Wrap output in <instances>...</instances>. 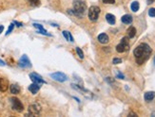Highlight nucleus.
<instances>
[{
	"instance_id": "f257e3e1",
	"label": "nucleus",
	"mask_w": 155,
	"mask_h": 117,
	"mask_svg": "<svg viewBox=\"0 0 155 117\" xmlns=\"http://www.w3.org/2000/svg\"><path fill=\"white\" fill-rule=\"evenodd\" d=\"M151 48L147 44H140L133 51V55L135 57V60L136 63L138 65H142L143 63H145L146 61L150 59V55H151Z\"/></svg>"
},
{
	"instance_id": "f03ea898",
	"label": "nucleus",
	"mask_w": 155,
	"mask_h": 117,
	"mask_svg": "<svg viewBox=\"0 0 155 117\" xmlns=\"http://www.w3.org/2000/svg\"><path fill=\"white\" fill-rule=\"evenodd\" d=\"M72 7H73L72 10L68 11L70 14H73L79 18L83 17L85 15L86 11H87V6L84 1H82V0H74Z\"/></svg>"
},
{
	"instance_id": "7ed1b4c3",
	"label": "nucleus",
	"mask_w": 155,
	"mask_h": 117,
	"mask_svg": "<svg viewBox=\"0 0 155 117\" xmlns=\"http://www.w3.org/2000/svg\"><path fill=\"white\" fill-rule=\"evenodd\" d=\"M129 37H124L121 40L120 44L116 46V51L118 53H124L130 49V42H129Z\"/></svg>"
},
{
	"instance_id": "20e7f679",
	"label": "nucleus",
	"mask_w": 155,
	"mask_h": 117,
	"mask_svg": "<svg viewBox=\"0 0 155 117\" xmlns=\"http://www.w3.org/2000/svg\"><path fill=\"white\" fill-rule=\"evenodd\" d=\"M100 8L97 6H91V8L89 9V13H87V15H89V19L91 20V22H95L98 20V17H99V14H100Z\"/></svg>"
},
{
	"instance_id": "39448f33",
	"label": "nucleus",
	"mask_w": 155,
	"mask_h": 117,
	"mask_svg": "<svg viewBox=\"0 0 155 117\" xmlns=\"http://www.w3.org/2000/svg\"><path fill=\"white\" fill-rule=\"evenodd\" d=\"M10 102L12 104V109L13 111H15L17 112H22L24 111V106L22 104V102L20 101L17 97H11Z\"/></svg>"
},
{
	"instance_id": "423d86ee",
	"label": "nucleus",
	"mask_w": 155,
	"mask_h": 117,
	"mask_svg": "<svg viewBox=\"0 0 155 117\" xmlns=\"http://www.w3.org/2000/svg\"><path fill=\"white\" fill-rule=\"evenodd\" d=\"M28 111L29 112L27 113V116H36L41 112V106L38 103H33V104L30 105Z\"/></svg>"
},
{
	"instance_id": "0eeeda50",
	"label": "nucleus",
	"mask_w": 155,
	"mask_h": 117,
	"mask_svg": "<svg viewBox=\"0 0 155 117\" xmlns=\"http://www.w3.org/2000/svg\"><path fill=\"white\" fill-rule=\"evenodd\" d=\"M18 65L21 68H31V63L29 59V57L27 55H23V56L20 58L18 61Z\"/></svg>"
},
{
	"instance_id": "6e6552de",
	"label": "nucleus",
	"mask_w": 155,
	"mask_h": 117,
	"mask_svg": "<svg viewBox=\"0 0 155 117\" xmlns=\"http://www.w3.org/2000/svg\"><path fill=\"white\" fill-rule=\"evenodd\" d=\"M51 78L55 80V81H59V82H64L66 80H68V77L67 75H65L62 72H55V73H52L51 74Z\"/></svg>"
},
{
	"instance_id": "1a4fd4ad",
	"label": "nucleus",
	"mask_w": 155,
	"mask_h": 117,
	"mask_svg": "<svg viewBox=\"0 0 155 117\" xmlns=\"http://www.w3.org/2000/svg\"><path fill=\"white\" fill-rule=\"evenodd\" d=\"M30 79H31L32 82H35V83H37V84H45L46 81L42 79V77L40 75L36 74V73H31L30 74Z\"/></svg>"
},
{
	"instance_id": "9d476101",
	"label": "nucleus",
	"mask_w": 155,
	"mask_h": 117,
	"mask_svg": "<svg viewBox=\"0 0 155 117\" xmlns=\"http://www.w3.org/2000/svg\"><path fill=\"white\" fill-rule=\"evenodd\" d=\"M40 87H41V85H40V84H37V83H35V82H32V84H31L28 89L32 94H35L40 90Z\"/></svg>"
},
{
	"instance_id": "9b49d317",
	"label": "nucleus",
	"mask_w": 155,
	"mask_h": 117,
	"mask_svg": "<svg viewBox=\"0 0 155 117\" xmlns=\"http://www.w3.org/2000/svg\"><path fill=\"white\" fill-rule=\"evenodd\" d=\"M97 39H98V42L100 44H103V45L107 44V43H109V41H110L109 36H107L106 33H101V34H99Z\"/></svg>"
},
{
	"instance_id": "f8f14e48",
	"label": "nucleus",
	"mask_w": 155,
	"mask_h": 117,
	"mask_svg": "<svg viewBox=\"0 0 155 117\" xmlns=\"http://www.w3.org/2000/svg\"><path fill=\"white\" fill-rule=\"evenodd\" d=\"M9 88V83L5 79L0 78V92H5L8 90Z\"/></svg>"
},
{
	"instance_id": "ddd939ff",
	"label": "nucleus",
	"mask_w": 155,
	"mask_h": 117,
	"mask_svg": "<svg viewBox=\"0 0 155 117\" xmlns=\"http://www.w3.org/2000/svg\"><path fill=\"white\" fill-rule=\"evenodd\" d=\"M132 16L130 15V14H125L122 16V18H121V21H122V23L126 24V25H130L132 23Z\"/></svg>"
},
{
	"instance_id": "4468645a",
	"label": "nucleus",
	"mask_w": 155,
	"mask_h": 117,
	"mask_svg": "<svg viewBox=\"0 0 155 117\" xmlns=\"http://www.w3.org/2000/svg\"><path fill=\"white\" fill-rule=\"evenodd\" d=\"M144 98L147 102H150L155 98V92H147L144 95Z\"/></svg>"
},
{
	"instance_id": "2eb2a0df",
	"label": "nucleus",
	"mask_w": 155,
	"mask_h": 117,
	"mask_svg": "<svg viewBox=\"0 0 155 117\" xmlns=\"http://www.w3.org/2000/svg\"><path fill=\"white\" fill-rule=\"evenodd\" d=\"M127 37H129L130 39L131 38H134L136 35V29L134 26H130L129 29H127Z\"/></svg>"
},
{
	"instance_id": "dca6fc26",
	"label": "nucleus",
	"mask_w": 155,
	"mask_h": 117,
	"mask_svg": "<svg viewBox=\"0 0 155 117\" xmlns=\"http://www.w3.org/2000/svg\"><path fill=\"white\" fill-rule=\"evenodd\" d=\"M106 20L110 25H114L116 22L115 16H114L113 14H111V13H107V14H106Z\"/></svg>"
},
{
	"instance_id": "f3484780",
	"label": "nucleus",
	"mask_w": 155,
	"mask_h": 117,
	"mask_svg": "<svg viewBox=\"0 0 155 117\" xmlns=\"http://www.w3.org/2000/svg\"><path fill=\"white\" fill-rule=\"evenodd\" d=\"M10 91L12 94H18L20 93V87L17 84H12L10 86Z\"/></svg>"
},
{
	"instance_id": "a211bd4d",
	"label": "nucleus",
	"mask_w": 155,
	"mask_h": 117,
	"mask_svg": "<svg viewBox=\"0 0 155 117\" xmlns=\"http://www.w3.org/2000/svg\"><path fill=\"white\" fill-rule=\"evenodd\" d=\"M63 36H64V38H65L67 41H69V42H71V43L74 42V39H73V37H72V35H71V33L70 31H66V30H64V31H63Z\"/></svg>"
},
{
	"instance_id": "6ab92c4d",
	"label": "nucleus",
	"mask_w": 155,
	"mask_h": 117,
	"mask_svg": "<svg viewBox=\"0 0 155 117\" xmlns=\"http://www.w3.org/2000/svg\"><path fill=\"white\" fill-rule=\"evenodd\" d=\"M139 8H140V5H139V2H137V1L132 2L131 5H130V9H131V11H132L133 12L138 11H139Z\"/></svg>"
},
{
	"instance_id": "aec40b11",
	"label": "nucleus",
	"mask_w": 155,
	"mask_h": 117,
	"mask_svg": "<svg viewBox=\"0 0 155 117\" xmlns=\"http://www.w3.org/2000/svg\"><path fill=\"white\" fill-rule=\"evenodd\" d=\"M76 52H77L78 57H79L81 60H83V59H84V53H83L82 50H81V48H80V47H76Z\"/></svg>"
},
{
	"instance_id": "412c9836",
	"label": "nucleus",
	"mask_w": 155,
	"mask_h": 117,
	"mask_svg": "<svg viewBox=\"0 0 155 117\" xmlns=\"http://www.w3.org/2000/svg\"><path fill=\"white\" fill-rule=\"evenodd\" d=\"M28 1L31 3V6L38 7V6L40 5V0H28Z\"/></svg>"
},
{
	"instance_id": "4be33fe9",
	"label": "nucleus",
	"mask_w": 155,
	"mask_h": 117,
	"mask_svg": "<svg viewBox=\"0 0 155 117\" xmlns=\"http://www.w3.org/2000/svg\"><path fill=\"white\" fill-rule=\"evenodd\" d=\"M13 29H15V24L13 23H12L11 25H10V26H9V29H8V30H7V32H6V35H9V34L13 30Z\"/></svg>"
},
{
	"instance_id": "5701e85b",
	"label": "nucleus",
	"mask_w": 155,
	"mask_h": 117,
	"mask_svg": "<svg viewBox=\"0 0 155 117\" xmlns=\"http://www.w3.org/2000/svg\"><path fill=\"white\" fill-rule=\"evenodd\" d=\"M149 15L150 17H155V9L154 8H151L149 10Z\"/></svg>"
},
{
	"instance_id": "b1692460",
	"label": "nucleus",
	"mask_w": 155,
	"mask_h": 117,
	"mask_svg": "<svg viewBox=\"0 0 155 117\" xmlns=\"http://www.w3.org/2000/svg\"><path fill=\"white\" fill-rule=\"evenodd\" d=\"M121 63H122V60L119 59V58H114L113 60H112V63L113 64H119Z\"/></svg>"
},
{
	"instance_id": "393cba45",
	"label": "nucleus",
	"mask_w": 155,
	"mask_h": 117,
	"mask_svg": "<svg viewBox=\"0 0 155 117\" xmlns=\"http://www.w3.org/2000/svg\"><path fill=\"white\" fill-rule=\"evenodd\" d=\"M37 33H39V34H43V35H46V36H51V34H49V33L47 32L45 29H42V30H38V31H37Z\"/></svg>"
},
{
	"instance_id": "a878e982",
	"label": "nucleus",
	"mask_w": 155,
	"mask_h": 117,
	"mask_svg": "<svg viewBox=\"0 0 155 117\" xmlns=\"http://www.w3.org/2000/svg\"><path fill=\"white\" fill-rule=\"evenodd\" d=\"M33 26L35 27H36V29H38L39 30H42V29H45L44 27H43V26H41V25H39V24H33Z\"/></svg>"
},
{
	"instance_id": "bb28decb",
	"label": "nucleus",
	"mask_w": 155,
	"mask_h": 117,
	"mask_svg": "<svg viewBox=\"0 0 155 117\" xmlns=\"http://www.w3.org/2000/svg\"><path fill=\"white\" fill-rule=\"evenodd\" d=\"M105 4H114L115 3V0H102Z\"/></svg>"
},
{
	"instance_id": "cd10ccee",
	"label": "nucleus",
	"mask_w": 155,
	"mask_h": 117,
	"mask_svg": "<svg viewBox=\"0 0 155 117\" xmlns=\"http://www.w3.org/2000/svg\"><path fill=\"white\" fill-rule=\"evenodd\" d=\"M117 78H118V79H125L124 75H123V74H121L120 72H118V73H117Z\"/></svg>"
},
{
	"instance_id": "c85d7f7f",
	"label": "nucleus",
	"mask_w": 155,
	"mask_h": 117,
	"mask_svg": "<svg viewBox=\"0 0 155 117\" xmlns=\"http://www.w3.org/2000/svg\"><path fill=\"white\" fill-rule=\"evenodd\" d=\"M13 24H15V25H16L17 26H23V24L22 23H19V22H17V21H15V22H13Z\"/></svg>"
},
{
	"instance_id": "c756f323",
	"label": "nucleus",
	"mask_w": 155,
	"mask_h": 117,
	"mask_svg": "<svg viewBox=\"0 0 155 117\" xmlns=\"http://www.w3.org/2000/svg\"><path fill=\"white\" fill-rule=\"evenodd\" d=\"M5 65H6L5 61H4V60H2L1 59H0V66H5Z\"/></svg>"
},
{
	"instance_id": "7c9ffc66",
	"label": "nucleus",
	"mask_w": 155,
	"mask_h": 117,
	"mask_svg": "<svg viewBox=\"0 0 155 117\" xmlns=\"http://www.w3.org/2000/svg\"><path fill=\"white\" fill-rule=\"evenodd\" d=\"M4 30V26H0V34H1Z\"/></svg>"
},
{
	"instance_id": "2f4dec72",
	"label": "nucleus",
	"mask_w": 155,
	"mask_h": 117,
	"mask_svg": "<svg viewBox=\"0 0 155 117\" xmlns=\"http://www.w3.org/2000/svg\"><path fill=\"white\" fill-rule=\"evenodd\" d=\"M129 116H137V114L134 113V112H130L129 113Z\"/></svg>"
},
{
	"instance_id": "473e14b6",
	"label": "nucleus",
	"mask_w": 155,
	"mask_h": 117,
	"mask_svg": "<svg viewBox=\"0 0 155 117\" xmlns=\"http://www.w3.org/2000/svg\"><path fill=\"white\" fill-rule=\"evenodd\" d=\"M147 4H152L155 0H147Z\"/></svg>"
},
{
	"instance_id": "72a5a7b5",
	"label": "nucleus",
	"mask_w": 155,
	"mask_h": 117,
	"mask_svg": "<svg viewBox=\"0 0 155 117\" xmlns=\"http://www.w3.org/2000/svg\"><path fill=\"white\" fill-rule=\"evenodd\" d=\"M154 64H155V57H154Z\"/></svg>"
}]
</instances>
